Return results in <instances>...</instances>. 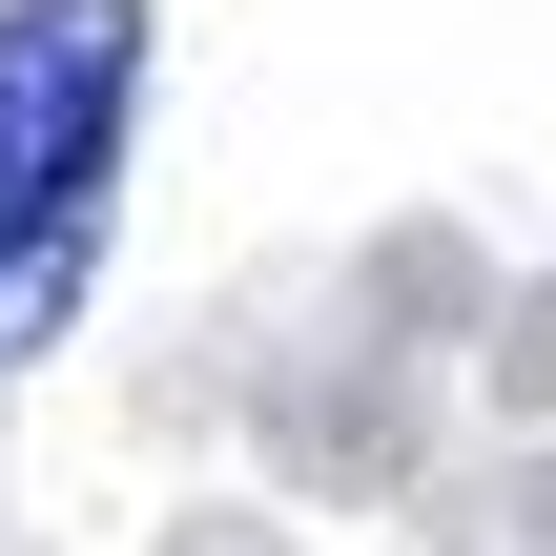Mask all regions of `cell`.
I'll use <instances>...</instances> for the list:
<instances>
[{
	"instance_id": "cell-1",
	"label": "cell",
	"mask_w": 556,
	"mask_h": 556,
	"mask_svg": "<svg viewBox=\"0 0 556 556\" xmlns=\"http://www.w3.org/2000/svg\"><path fill=\"white\" fill-rule=\"evenodd\" d=\"M144 144V0H0V371L83 309Z\"/></svg>"
}]
</instances>
